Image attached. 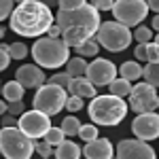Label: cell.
Listing matches in <instances>:
<instances>
[{
  "mask_svg": "<svg viewBox=\"0 0 159 159\" xmlns=\"http://www.w3.org/2000/svg\"><path fill=\"white\" fill-rule=\"evenodd\" d=\"M85 68H87V61L85 57H68V61H66V72L70 74L72 79H76V76H85Z\"/></svg>",
  "mask_w": 159,
  "mask_h": 159,
  "instance_id": "22",
  "label": "cell"
},
{
  "mask_svg": "<svg viewBox=\"0 0 159 159\" xmlns=\"http://www.w3.org/2000/svg\"><path fill=\"white\" fill-rule=\"evenodd\" d=\"M112 2H115V0H89V4L98 13L100 11H110V9H112Z\"/></svg>",
  "mask_w": 159,
  "mask_h": 159,
  "instance_id": "35",
  "label": "cell"
},
{
  "mask_svg": "<svg viewBox=\"0 0 159 159\" xmlns=\"http://www.w3.org/2000/svg\"><path fill=\"white\" fill-rule=\"evenodd\" d=\"M117 159H155V148L144 140L138 138H129V140H121L115 151Z\"/></svg>",
  "mask_w": 159,
  "mask_h": 159,
  "instance_id": "12",
  "label": "cell"
},
{
  "mask_svg": "<svg viewBox=\"0 0 159 159\" xmlns=\"http://www.w3.org/2000/svg\"><path fill=\"white\" fill-rule=\"evenodd\" d=\"M32 153H34V142L19 127L0 129V155H4L7 159H30Z\"/></svg>",
  "mask_w": 159,
  "mask_h": 159,
  "instance_id": "5",
  "label": "cell"
},
{
  "mask_svg": "<svg viewBox=\"0 0 159 159\" xmlns=\"http://www.w3.org/2000/svg\"><path fill=\"white\" fill-rule=\"evenodd\" d=\"M0 121H2V127H17V119H15V115H11V112H4Z\"/></svg>",
  "mask_w": 159,
  "mask_h": 159,
  "instance_id": "39",
  "label": "cell"
},
{
  "mask_svg": "<svg viewBox=\"0 0 159 159\" xmlns=\"http://www.w3.org/2000/svg\"><path fill=\"white\" fill-rule=\"evenodd\" d=\"M68 98V93H66V89L60 85H40L38 87V91L34 93V100H32V104H34V108L40 110V112H45L47 117L51 115H57L61 108H64V102Z\"/></svg>",
  "mask_w": 159,
  "mask_h": 159,
  "instance_id": "7",
  "label": "cell"
},
{
  "mask_svg": "<svg viewBox=\"0 0 159 159\" xmlns=\"http://www.w3.org/2000/svg\"><path fill=\"white\" fill-rule=\"evenodd\" d=\"M147 61H155V64H159V40H151V43H147Z\"/></svg>",
  "mask_w": 159,
  "mask_h": 159,
  "instance_id": "31",
  "label": "cell"
},
{
  "mask_svg": "<svg viewBox=\"0 0 159 159\" xmlns=\"http://www.w3.org/2000/svg\"><path fill=\"white\" fill-rule=\"evenodd\" d=\"M142 79H144L147 85L157 89V85H159V64L147 61V66H142Z\"/></svg>",
  "mask_w": 159,
  "mask_h": 159,
  "instance_id": "23",
  "label": "cell"
},
{
  "mask_svg": "<svg viewBox=\"0 0 159 159\" xmlns=\"http://www.w3.org/2000/svg\"><path fill=\"white\" fill-rule=\"evenodd\" d=\"M70 81H72V76L66 72V70H64V72H55V74L49 79V83H53V85H60V87H64V89L70 85Z\"/></svg>",
  "mask_w": 159,
  "mask_h": 159,
  "instance_id": "30",
  "label": "cell"
},
{
  "mask_svg": "<svg viewBox=\"0 0 159 159\" xmlns=\"http://www.w3.org/2000/svg\"><path fill=\"white\" fill-rule=\"evenodd\" d=\"M117 74L125 79V81H129V83H134L138 81L140 76H142V66L138 64V61H123L121 68H117Z\"/></svg>",
  "mask_w": 159,
  "mask_h": 159,
  "instance_id": "19",
  "label": "cell"
},
{
  "mask_svg": "<svg viewBox=\"0 0 159 159\" xmlns=\"http://www.w3.org/2000/svg\"><path fill=\"white\" fill-rule=\"evenodd\" d=\"M24 102H21V100H13V102H7V112H11V115H15V117H17V115H21V112H24Z\"/></svg>",
  "mask_w": 159,
  "mask_h": 159,
  "instance_id": "34",
  "label": "cell"
},
{
  "mask_svg": "<svg viewBox=\"0 0 159 159\" xmlns=\"http://www.w3.org/2000/svg\"><path fill=\"white\" fill-rule=\"evenodd\" d=\"M4 36V28H2V25H0V38Z\"/></svg>",
  "mask_w": 159,
  "mask_h": 159,
  "instance_id": "46",
  "label": "cell"
},
{
  "mask_svg": "<svg viewBox=\"0 0 159 159\" xmlns=\"http://www.w3.org/2000/svg\"><path fill=\"white\" fill-rule=\"evenodd\" d=\"M43 138H45V142H47V144H51V147H57V144H60L66 136H64V132H61L60 127H49V129L45 132V136H43Z\"/></svg>",
  "mask_w": 159,
  "mask_h": 159,
  "instance_id": "27",
  "label": "cell"
},
{
  "mask_svg": "<svg viewBox=\"0 0 159 159\" xmlns=\"http://www.w3.org/2000/svg\"><path fill=\"white\" fill-rule=\"evenodd\" d=\"M83 4H85V0H57L60 9H79Z\"/></svg>",
  "mask_w": 159,
  "mask_h": 159,
  "instance_id": "37",
  "label": "cell"
},
{
  "mask_svg": "<svg viewBox=\"0 0 159 159\" xmlns=\"http://www.w3.org/2000/svg\"><path fill=\"white\" fill-rule=\"evenodd\" d=\"M64 108H68L70 112H79V110L83 108V98H79V96H68L66 102H64Z\"/></svg>",
  "mask_w": 159,
  "mask_h": 159,
  "instance_id": "32",
  "label": "cell"
},
{
  "mask_svg": "<svg viewBox=\"0 0 159 159\" xmlns=\"http://www.w3.org/2000/svg\"><path fill=\"white\" fill-rule=\"evenodd\" d=\"M0 87H2V83H0Z\"/></svg>",
  "mask_w": 159,
  "mask_h": 159,
  "instance_id": "48",
  "label": "cell"
},
{
  "mask_svg": "<svg viewBox=\"0 0 159 159\" xmlns=\"http://www.w3.org/2000/svg\"><path fill=\"white\" fill-rule=\"evenodd\" d=\"M93 36H96V43L100 47H104L106 51H112V53H119V51L127 49L129 43L134 40L129 28H125L119 21H104V24H100Z\"/></svg>",
  "mask_w": 159,
  "mask_h": 159,
  "instance_id": "6",
  "label": "cell"
},
{
  "mask_svg": "<svg viewBox=\"0 0 159 159\" xmlns=\"http://www.w3.org/2000/svg\"><path fill=\"white\" fill-rule=\"evenodd\" d=\"M32 142H34V151H36V153H38L43 159H47V157H51V155H53V147H51V144H47L45 140H43V142L32 140Z\"/></svg>",
  "mask_w": 159,
  "mask_h": 159,
  "instance_id": "33",
  "label": "cell"
},
{
  "mask_svg": "<svg viewBox=\"0 0 159 159\" xmlns=\"http://www.w3.org/2000/svg\"><path fill=\"white\" fill-rule=\"evenodd\" d=\"M108 89H110V96L127 98V93L132 91V83H129V81H125V79H121V76H115V79L108 83Z\"/></svg>",
  "mask_w": 159,
  "mask_h": 159,
  "instance_id": "21",
  "label": "cell"
},
{
  "mask_svg": "<svg viewBox=\"0 0 159 159\" xmlns=\"http://www.w3.org/2000/svg\"><path fill=\"white\" fill-rule=\"evenodd\" d=\"M45 34H49V38H60L61 30H60V25H57L55 21H53V24H51L49 28H47V32H45Z\"/></svg>",
  "mask_w": 159,
  "mask_h": 159,
  "instance_id": "41",
  "label": "cell"
},
{
  "mask_svg": "<svg viewBox=\"0 0 159 159\" xmlns=\"http://www.w3.org/2000/svg\"><path fill=\"white\" fill-rule=\"evenodd\" d=\"M66 91L70 93V96H79V98H93L96 96V87L91 85L89 81H87L85 76H76L70 81V85L66 87Z\"/></svg>",
  "mask_w": 159,
  "mask_h": 159,
  "instance_id": "16",
  "label": "cell"
},
{
  "mask_svg": "<svg viewBox=\"0 0 159 159\" xmlns=\"http://www.w3.org/2000/svg\"><path fill=\"white\" fill-rule=\"evenodd\" d=\"M15 81L24 87V89H38V87L47 81V76H45V72H43L40 66L24 64V66L17 68V72H15Z\"/></svg>",
  "mask_w": 159,
  "mask_h": 159,
  "instance_id": "14",
  "label": "cell"
},
{
  "mask_svg": "<svg viewBox=\"0 0 159 159\" xmlns=\"http://www.w3.org/2000/svg\"><path fill=\"white\" fill-rule=\"evenodd\" d=\"M11 30L15 34L34 38L47 32V28L53 24V13L49 7H45L38 0H25L13 7L11 11Z\"/></svg>",
  "mask_w": 159,
  "mask_h": 159,
  "instance_id": "1",
  "label": "cell"
},
{
  "mask_svg": "<svg viewBox=\"0 0 159 159\" xmlns=\"http://www.w3.org/2000/svg\"><path fill=\"white\" fill-rule=\"evenodd\" d=\"M4 112H7V102H4V100H0V117H2Z\"/></svg>",
  "mask_w": 159,
  "mask_h": 159,
  "instance_id": "44",
  "label": "cell"
},
{
  "mask_svg": "<svg viewBox=\"0 0 159 159\" xmlns=\"http://www.w3.org/2000/svg\"><path fill=\"white\" fill-rule=\"evenodd\" d=\"M115 76H117V66L110 60H104V57H96L91 64H87L85 68V79L93 87L108 85Z\"/></svg>",
  "mask_w": 159,
  "mask_h": 159,
  "instance_id": "11",
  "label": "cell"
},
{
  "mask_svg": "<svg viewBox=\"0 0 159 159\" xmlns=\"http://www.w3.org/2000/svg\"><path fill=\"white\" fill-rule=\"evenodd\" d=\"M38 2H43V4H45V7H55V4H57V0H38Z\"/></svg>",
  "mask_w": 159,
  "mask_h": 159,
  "instance_id": "43",
  "label": "cell"
},
{
  "mask_svg": "<svg viewBox=\"0 0 159 159\" xmlns=\"http://www.w3.org/2000/svg\"><path fill=\"white\" fill-rule=\"evenodd\" d=\"M13 7H15V2H13V0H0V21H2L4 17H9V15H11Z\"/></svg>",
  "mask_w": 159,
  "mask_h": 159,
  "instance_id": "36",
  "label": "cell"
},
{
  "mask_svg": "<svg viewBox=\"0 0 159 159\" xmlns=\"http://www.w3.org/2000/svg\"><path fill=\"white\" fill-rule=\"evenodd\" d=\"M17 127L24 132L28 138H32V140H38V138H43L45 132L51 127V119L45 115V112H40V110H28V112H21V119H17Z\"/></svg>",
  "mask_w": 159,
  "mask_h": 159,
  "instance_id": "10",
  "label": "cell"
},
{
  "mask_svg": "<svg viewBox=\"0 0 159 159\" xmlns=\"http://www.w3.org/2000/svg\"><path fill=\"white\" fill-rule=\"evenodd\" d=\"M153 28H155V30H159V17H157V15L153 17Z\"/></svg>",
  "mask_w": 159,
  "mask_h": 159,
  "instance_id": "45",
  "label": "cell"
},
{
  "mask_svg": "<svg viewBox=\"0 0 159 159\" xmlns=\"http://www.w3.org/2000/svg\"><path fill=\"white\" fill-rule=\"evenodd\" d=\"M132 38L138 40V45H147V43L153 40V30L147 28V25H138L136 32H132Z\"/></svg>",
  "mask_w": 159,
  "mask_h": 159,
  "instance_id": "26",
  "label": "cell"
},
{
  "mask_svg": "<svg viewBox=\"0 0 159 159\" xmlns=\"http://www.w3.org/2000/svg\"><path fill=\"white\" fill-rule=\"evenodd\" d=\"M76 53H79V57H96L100 51V45L93 40V38H87L85 43H81L79 47H74Z\"/></svg>",
  "mask_w": 159,
  "mask_h": 159,
  "instance_id": "24",
  "label": "cell"
},
{
  "mask_svg": "<svg viewBox=\"0 0 159 159\" xmlns=\"http://www.w3.org/2000/svg\"><path fill=\"white\" fill-rule=\"evenodd\" d=\"M13 2H17V4H19V2H25V0H13Z\"/></svg>",
  "mask_w": 159,
  "mask_h": 159,
  "instance_id": "47",
  "label": "cell"
},
{
  "mask_svg": "<svg viewBox=\"0 0 159 159\" xmlns=\"http://www.w3.org/2000/svg\"><path fill=\"white\" fill-rule=\"evenodd\" d=\"M0 91H2V96L7 100V102H13V100H24V93L25 89L17 81H9V83H4V87H0Z\"/></svg>",
  "mask_w": 159,
  "mask_h": 159,
  "instance_id": "20",
  "label": "cell"
},
{
  "mask_svg": "<svg viewBox=\"0 0 159 159\" xmlns=\"http://www.w3.org/2000/svg\"><path fill=\"white\" fill-rule=\"evenodd\" d=\"M89 119L96 125H119L127 115V104L123 102V98L117 96H93L89 102Z\"/></svg>",
  "mask_w": 159,
  "mask_h": 159,
  "instance_id": "2",
  "label": "cell"
},
{
  "mask_svg": "<svg viewBox=\"0 0 159 159\" xmlns=\"http://www.w3.org/2000/svg\"><path fill=\"white\" fill-rule=\"evenodd\" d=\"M134 55H136L138 61H147V45H138L136 51H134Z\"/></svg>",
  "mask_w": 159,
  "mask_h": 159,
  "instance_id": "40",
  "label": "cell"
},
{
  "mask_svg": "<svg viewBox=\"0 0 159 159\" xmlns=\"http://www.w3.org/2000/svg\"><path fill=\"white\" fill-rule=\"evenodd\" d=\"M81 155H85L87 159H112L115 148L106 138H93L85 144V148H81Z\"/></svg>",
  "mask_w": 159,
  "mask_h": 159,
  "instance_id": "15",
  "label": "cell"
},
{
  "mask_svg": "<svg viewBox=\"0 0 159 159\" xmlns=\"http://www.w3.org/2000/svg\"><path fill=\"white\" fill-rule=\"evenodd\" d=\"M147 2V7H148V11H159V0H144Z\"/></svg>",
  "mask_w": 159,
  "mask_h": 159,
  "instance_id": "42",
  "label": "cell"
},
{
  "mask_svg": "<svg viewBox=\"0 0 159 159\" xmlns=\"http://www.w3.org/2000/svg\"><path fill=\"white\" fill-rule=\"evenodd\" d=\"M79 127H81V121L74 117L72 112H70L60 125V129L64 132V136H79Z\"/></svg>",
  "mask_w": 159,
  "mask_h": 159,
  "instance_id": "25",
  "label": "cell"
},
{
  "mask_svg": "<svg viewBox=\"0 0 159 159\" xmlns=\"http://www.w3.org/2000/svg\"><path fill=\"white\" fill-rule=\"evenodd\" d=\"M32 57L40 68H61L70 57V47H66L61 38L40 36L32 45Z\"/></svg>",
  "mask_w": 159,
  "mask_h": 159,
  "instance_id": "3",
  "label": "cell"
},
{
  "mask_svg": "<svg viewBox=\"0 0 159 159\" xmlns=\"http://www.w3.org/2000/svg\"><path fill=\"white\" fill-rule=\"evenodd\" d=\"M53 21L60 25V30H66V28H81V30H87L89 34H96L100 21V13L91 7V4H83L79 9H60L57 15L53 17Z\"/></svg>",
  "mask_w": 159,
  "mask_h": 159,
  "instance_id": "4",
  "label": "cell"
},
{
  "mask_svg": "<svg viewBox=\"0 0 159 159\" xmlns=\"http://www.w3.org/2000/svg\"><path fill=\"white\" fill-rule=\"evenodd\" d=\"M7 53H9L11 60H24L25 55H28V47H25L24 43H11L7 47Z\"/></svg>",
  "mask_w": 159,
  "mask_h": 159,
  "instance_id": "28",
  "label": "cell"
},
{
  "mask_svg": "<svg viewBox=\"0 0 159 159\" xmlns=\"http://www.w3.org/2000/svg\"><path fill=\"white\" fill-rule=\"evenodd\" d=\"M7 47H9V45H0V72L7 70V66H9V61H11L9 53H7Z\"/></svg>",
  "mask_w": 159,
  "mask_h": 159,
  "instance_id": "38",
  "label": "cell"
},
{
  "mask_svg": "<svg viewBox=\"0 0 159 159\" xmlns=\"http://www.w3.org/2000/svg\"><path fill=\"white\" fill-rule=\"evenodd\" d=\"M93 34H89L87 30H81V28H66V30H61V43L66 45V47H79L81 43H85L87 38H91Z\"/></svg>",
  "mask_w": 159,
  "mask_h": 159,
  "instance_id": "17",
  "label": "cell"
},
{
  "mask_svg": "<svg viewBox=\"0 0 159 159\" xmlns=\"http://www.w3.org/2000/svg\"><path fill=\"white\" fill-rule=\"evenodd\" d=\"M127 98H129V106L127 108H132L136 115H140V112H153L159 104L157 89L147 85V83L132 85V91L127 93Z\"/></svg>",
  "mask_w": 159,
  "mask_h": 159,
  "instance_id": "9",
  "label": "cell"
},
{
  "mask_svg": "<svg viewBox=\"0 0 159 159\" xmlns=\"http://www.w3.org/2000/svg\"><path fill=\"white\" fill-rule=\"evenodd\" d=\"M132 132L138 140H155L159 136V117L157 112H140L136 115V119L132 121Z\"/></svg>",
  "mask_w": 159,
  "mask_h": 159,
  "instance_id": "13",
  "label": "cell"
},
{
  "mask_svg": "<svg viewBox=\"0 0 159 159\" xmlns=\"http://www.w3.org/2000/svg\"><path fill=\"white\" fill-rule=\"evenodd\" d=\"M55 159H81V147L72 140H61L55 148Z\"/></svg>",
  "mask_w": 159,
  "mask_h": 159,
  "instance_id": "18",
  "label": "cell"
},
{
  "mask_svg": "<svg viewBox=\"0 0 159 159\" xmlns=\"http://www.w3.org/2000/svg\"><path fill=\"white\" fill-rule=\"evenodd\" d=\"M110 11L119 24H123L125 28H134L142 24V19L148 13V7L144 0H115Z\"/></svg>",
  "mask_w": 159,
  "mask_h": 159,
  "instance_id": "8",
  "label": "cell"
},
{
  "mask_svg": "<svg viewBox=\"0 0 159 159\" xmlns=\"http://www.w3.org/2000/svg\"><path fill=\"white\" fill-rule=\"evenodd\" d=\"M79 138H83L85 142L93 140V138H98V127H96V125H91V123H87V125L81 123V127H79Z\"/></svg>",
  "mask_w": 159,
  "mask_h": 159,
  "instance_id": "29",
  "label": "cell"
}]
</instances>
